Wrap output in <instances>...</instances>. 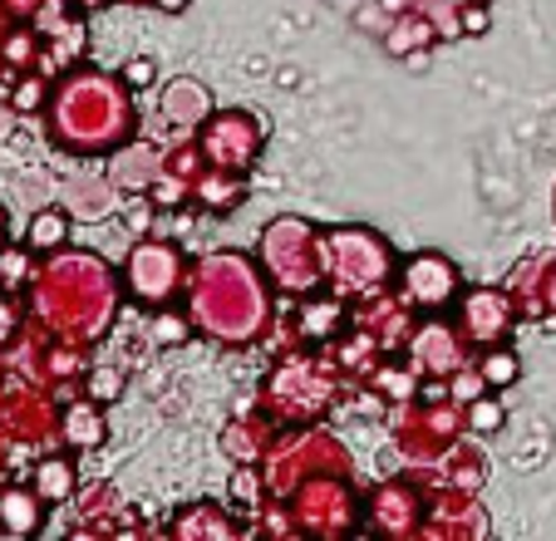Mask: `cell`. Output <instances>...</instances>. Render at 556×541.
Instances as JSON below:
<instances>
[{
    "label": "cell",
    "mask_w": 556,
    "mask_h": 541,
    "mask_svg": "<svg viewBox=\"0 0 556 541\" xmlns=\"http://www.w3.org/2000/svg\"><path fill=\"white\" fill-rule=\"evenodd\" d=\"M45 124H50V138L64 153L104 158L114 148H124L138 128L134 89H128L124 74L94 70V64L64 70L50 89Z\"/></svg>",
    "instance_id": "6da1fadb"
},
{
    "label": "cell",
    "mask_w": 556,
    "mask_h": 541,
    "mask_svg": "<svg viewBox=\"0 0 556 541\" xmlns=\"http://www.w3.org/2000/svg\"><path fill=\"white\" fill-rule=\"evenodd\" d=\"M118 311V276L94 251H54L30 276V315L54 340L94 344Z\"/></svg>",
    "instance_id": "7a4b0ae2"
},
{
    "label": "cell",
    "mask_w": 556,
    "mask_h": 541,
    "mask_svg": "<svg viewBox=\"0 0 556 541\" xmlns=\"http://www.w3.org/2000/svg\"><path fill=\"white\" fill-rule=\"evenodd\" d=\"M188 315L217 344H256L271 325V276L242 251H212L188 270Z\"/></svg>",
    "instance_id": "3957f363"
},
{
    "label": "cell",
    "mask_w": 556,
    "mask_h": 541,
    "mask_svg": "<svg viewBox=\"0 0 556 541\" xmlns=\"http://www.w3.org/2000/svg\"><path fill=\"white\" fill-rule=\"evenodd\" d=\"M340 369L336 360H315V354H291V360H281V365L266 375L262 385V408L271 418H281V424L301 428V424H320V418L330 414V404H336L340 394Z\"/></svg>",
    "instance_id": "277c9868"
},
{
    "label": "cell",
    "mask_w": 556,
    "mask_h": 541,
    "mask_svg": "<svg viewBox=\"0 0 556 541\" xmlns=\"http://www.w3.org/2000/svg\"><path fill=\"white\" fill-rule=\"evenodd\" d=\"M256 261H262L276 291L315 295V286H326V231H315L301 217H276L262 231Z\"/></svg>",
    "instance_id": "5b68a950"
},
{
    "label": "cell",
    "mask_w": 556,
    "mask_h": 541,
    "mask_svg": "<svg viewBox=\"0 0 556 541\" xmlns=\"http://www.w3.org/2000/svg\"><path fill=\"white\" fill-rule=\"evenodd\" d=\"M394 281V251L369 227H326V286L340 301H365Z\"/></svg>",
    "instance_id": "8992f818"
},
{
    "label": "cell",
    "mask_w": 556,
    "mask_h": 541,
    "mask_svg": "<svg viewBox=\"0 0 556 541\" xmlns=\"http://www.w3.org/2000/svg\"><path fill=\"white\" fill-rule=\"evenodd\" d=\"M350 473H315L301 488L291 492V517H295V537L315 531V537H345V531L365 527V502L350 488Z\"/></svg>",
    "instance_id": "52a82bcc"
},
{
    "label": "cell",
    "mask_w": 556,
    "mask_h": 541,
    "mask_svg": "<svg viewBox=\"0 0 556 541\" xmlns=\"http://www.w3.org/2000/svg\"><path fill=\"white\" fill-rule=\"evenodd\" d=\"M178 291H188V261L173 241L163 237H143L134 241L124 261V295L143 311H163L178 301Z\"/></svg>",
    "instance_id": "ba28073f"
},
{
    "label": "cell",
    "mask_w": 556,
    "mask_h": 541,
    "mask_svg": "<svg viewBox=\"0 0 556 541\" xmlns=\"http://www.w3.org/2000/svg\"><path fill=\"white\" fill-rule=\"evenodd\" d=\"M522 320L517 315V301L507 286H472L453 301V325L468 340V350H493V344L513 340V325Z\"/></svg>",
    "instance_id": "9c48e42d"
},
{
    "label": "cell",
    "mask_w": 556,
    "mask_h": 541,
    "mask_svg": "<svg viewBox=\"0 0 556 541\" xmlns=\"http://www.w3.org/2000/svg\"><path fill=\"white\" fill-rule=\"evenodd\" d=\"M198 148L207 167H231V173H252L262 158V124L247 109H217L207 124L198 128Z\"/></svg>",
    "instance_id": "30bf717a"
},
{
    "label": "cell",
    "mask_w": 556,
    "mask_h": 541,
    "mask_svg": "<svg viewBox=\"0 0 556 541\" xmlns=\"http://www.w3.org/2000/svg\"><path fill=\"white\" fill-rule=\"evenodd\" d=\"M400 295L419 315H439L463 295V276L448 256H439V251H419V256H409L400 266Z\"/></svg>",
    "instance_id": "8fae6325"
},
{
    "label": "cell",
    "mask_w": 556,
    "mask_h": 541,
    "mask_svg": "<svg viewBox=\"0 0 556 541\" xmlns=\"http://www.w3.org/2000/svg\"><path fill=\"white\" fill-rule=\"evenodd\" d=\"M404 354H409V365L419 369L424 379H448V375H458L463 365H472L468 340L458 335V325L443 320V311L414 325V335H409V344H404Z\"/></svg>",
    "instance_id": "7c38bea8"
},
{
    "label": "cell",
    "mask_w": 556,
    "mask_h": 541,
    "mask_svg": "<svg viewBox=\"0 0 556 541\" xmlns=\"http://www.w3.org/2000/svg\"><path fill=\"white\" fill-rule=\"evenodd\" d=\"M429 517V492L414 488L409 478H394L365 502V527L379 537H424Z\"/></svg>",
    "instance_id": "4fadbf2b"
},
{
    "label": "cell",
    "mask_w": 556,
    "mask_h": 541,
    "mask_svg": "<svg viewBox=\"0 0 556 541\" xmlns=\"http://www.w3.org/2000/svg\"><path fill=\"white\" fill-rule=\"evenodd\" d=\"M493 531L483 502L463 488H433L429 498V517H424V537H443V541H478Z\"/></svg>",
    "instance_id": "5bb4252c"
},
{
    "label": "cell",
    "mask_w": 556,
    "mask_h": 541,
    "mask_svg": "<svg viewBox=\"0 0 556 541\" xmlns=\"http://www.w3.org/2000/svg\"><path fill=\"white\" fill-rule=\"evenodd\" d=\"M157 109H163V124H168L178 138H192L212 114H217V109H212L207 84H198V79L163 84V104H157Z\"/></svg>",
    "instance_id": "9a60e30c"
},
{
    "label": "cell",
    "mask_w": 556,
    "mask_h": 541,
    "mask_svg": "<svg viewBox=\"0 0 556 541\" xmlns=\"http://www.w3.org/2000/svg\"><path fill=\"white\" fill-rule=\"evenodd\" d=\"M168 153L148 138H128L124 148H114V163H109V177L118 183V192H153L157 173H163Z\"/></svg>",
    "instance_id": "2e32d148"
},
{
    "label": "cell",
    "mask_w": 556,
    "mask_h": 541,
    "mask_svg": "<svg viewBox=\"0 0 556 541\" xmlns=\"http://www.w3.org/2000/svg\"><path fill=\"white\" fill-rule=\"evenodd\" d=\"M109 438V418H104V404L99 399H70V404L60 408V443L74 448V453H94V448H104Z\"/></svg>",
    "instance_id": "e0dca14e"
},
{
    "label": "cell",
    "mask_w": 556,
    "mask_h": 541,
    "mask_svg": "<svg viewBox=\"0 0 556 541\" xmlns=\"http://www.w3.org/2000/svg\"><path fill=\"white\" fill-rule=\"evenodd\" d=\"M429 478H433V488H463V492H478L488 482V458L478 453L472 443H453L443 458H433L429 463Z\"/></svg>",
    "instance_id": "ac0fdd59"
},
{
    "label": "cell",
    "mask_w": 556,
    "mask_h": 541,
    "mask_svg": "<svg viewBox=\"0 0 556 541\" xmlns=\"http://www.w3.org/2000/svg\"><path fill=\"white\" fill-rule=\"evenodd\" d=\"M50 517V502L35 488H0V531L5 537H35Z\"/></svg>",
    "instance_id": "d6986e66"
},
{
    "label": "cell",
    "mask_w": 556,
    "mask_h": 541,
    "mask_svg": "<svg viewBox=\"0 0 556 541\" xmlns=\"http://www.w3.org/2000/svg\"><path fill=\"white\" fill-rule=\"evenodd\" d=\"M552 256H532L522 270H513L507 276V291H513L517 301V315H527V320H542L546 315V286H552Z\"/></svg>",
    "instance_id": "ffe728a7"
},
{
    "label": "cell",
    "mask_w": 556,
    "mask_h": 541,
    "mask_svg": "<svg viewBox=\"0 0 556 541\" xmlns=\"http://www.w3.org/2000/svg\"><path fill=\"white\" fill-rule=\"evenodd\" d=\"M350 320L345 301L340 295H330V301H301V311H295V340L301 344H330L340 335V325Z\"/></svg>",
    "instance_id": "44dd1931"
},
{
    "label": "cell",
    "mask_w": 556,
    "mask_h": 541,
    "mask_svg": "<svg viewBox=\"0 0 556 541\" xmlns=\"http://www.w3.org/2000/svg\"><path fill=\"white\" fill-rule=\"evenodd\" d=\"M192 202L207 212H231L247 202V173H231V167H207V173H198V183H192Z\"/></svg>",
    "instance_id": "7402d4cb"
},
{
    "label": "cell",
    "mask_w": 556,
    "mask_h": 541,
    "mask_svg": "<svg viewBox=\"0 0 556 541\" xmlns=\"http://www.w3.org/2000/svg\"><path fill=\"white\" fill-rule=\"evenodd\" d=\"M369 394L379 399V404H409V399H419V389H424V375L414 365H400V360H379L375 369H369Z\"/></svg>",
    "instance_id": "603a6c76"
},
{
    "label": "cell",
    "mask_w": 556,
    "mask_h": 541,
    "mask_svg": "<svg viewBox=\"0 0 556 541\" xmlns=\"http://www.w3.org/2000/svg\"><path fill=\"white\" fill-rule=\"evenodd\" d=\"M271 443H276V418L271 414L237 418V424H227V433H222V448H227L237 463H262Z\"/></svg>",
    "instance_id": "cb8c5ba5"
},
{
    "label": "cell",
    "mask_w": 556,
    "mask_h": 541,
    "mask_svg": "<svg viewBox=\"0 0 556 541\" xmlns=\"http://www.w3.org/2000/svg\"><path fill=\"white\" fill-rule=\"evenodd\" d=\"M30 488L40 492L50 507H64V502L79 498V468H74V458H64V453H50V458L35 463Z\"/></svg>",
    "instance_id": "d4e9b609"
},
{
    "label": "cell",
    "mask_w": 556,
    "mask_h": 541,
    "mask_svg": "<svg viewBox=\"0 0 556 541\" xmlns=\"http://www.w3.org/2000/svg\"><path fill=\"white\" fill-rule=\"evenodd\" d=\"M237 527L242 521L231 517L227 507H217V502H198V507H182L178 517H173V537H182V541H192V537H217V541H227V537H237Z\"/></svg>",
    "instance_id": "484cf974"
},
{
    "label": "cell",
    "mask_w": 556,
    "mask_h": 541,
    "mask_svg": "<svg viewBox=\"0 0 556 541\" xmlns=\"http://www.w3.org/2000/svg\"><path fill=\"white\" fill-rule=\"evenodd\" d=\"M70 241V207H35L25 222V247L35 256H54Z\"/></svg>",
    "instance_id": "4316f807"
},
{
    "label": "cell",
    "mask_w": 556,
    "mask_h": 541,
    "mask_svg": "<svg viewBox=\"0 0 556 541\" xmlns=\"http://www.w3.org/2000/svg\"><path fill=\"white\" fill-rule=\"evenodd\" d=\"M118 202V183L114 177H89L79 188H70V212L79 217H109V207Z\"/></svg>",
    "instance_id": "83f0119b"
},
{
    "label": "cell",
    "mask_w": 556,
    "mask_h": 541,
    "mask_svg": "<svg viewBox=\"0 0 556 541\" xmlns=\"http://www.w3.org/2000/svg\"><path fill=\"white\" fill-rule=\"evenodd\" d=\"M463 424H468V433H478V438L503 433V428H507V408H503V399H497V389H488V394L472 399V404L463 408Z\"/></svg>",
    "instance_id": "f1b7e54d"
},
{
    "label": "cell",
    "mask_w": 556,
    "mask_h": 541,
    "mask_svg": "<svg viewBox=\"0 0 556 541\" xmlns=\"http://www.w3.org/2000/svg\"><path fill=\"white\" fill-rule=\"evenodd\" d=\"M478 375L488 379V389H513L522 379V360L507 344H493V350H478Z\"/></svg>",
    "instance_id": "f546056e"
},
{
    "label": "cell",
    "mask_w": 556,
    "mask_h": 541,
    "mask_svg": "<svg viewBox=\"0 0 556 541\" xmlns=\"http://www.w3.org/2000/svg\"><path fill=\"white\" fill-rule=\"evenodd\" d=\"M192 315L188 311H173V305H163V311H153V325H148V344H188L192 340Z\"/></svg>",
    "instance_id": "4dcf8cb0"
},
{
    "label": "cell",
    "mask_w": 556,
    "mask_h": 541,
    "mask_svg": "<svg viewBox=\"0 0 556 541\" xmlns=\"http://www.w3.org/2000/svg\"><path fill=\"white\" fill-rule=\"evenodd\" d=\"M231 502L252 517L256 507L266 502V473L262 463H237V473H231Z\"/></svg>",
    "instance_id": "1f68e13d"
},
{
    "label": "cell",
    "mask_w": 556,
    "mask_h": 541,
    "mask_svg": "<svg viewBox=\"0 0 556 541\" xmlns=\"http://www.w3.org/2000/svg\"><path fill=\"white\" fill-rule=\"evenodd\" d=\"M35 251L30 247H0V291H30V276H35Z\"/></svg>",
    "instance_id": "d6a6232c"
},
{
    "label": "cell",
    "mask_w": 556,
    "mask_h": 541,
    "mask_svg": "<svg viewBox=\"0 0 556 541\" xmlns=\"http://www.w3.org/2000/svg\"><path fill=\"white\" fill-rule=\"evenodd\" d=\"M50 89H54V84L45 79L40 70H25L21 79H15V89H11V104L21 109V114H35V109L50 104Z\"/></svg>",
    "instance_id": "836d02e7"
},
{
    "label": "cell",
    "mask_w": 556,
    "mask_h": 541,
    "mask_svg": "<svg viewBox=\"0 0 556 541\" xmlns=\"http://www.w3.org/2000/svg\"><path fill=\"white\" fill-rule=\"evenodd\" d=\"M192 183H198V177H182L163 163V173H157V183H153V202L157 207H168V212L182 207V202H192Z\"/></svg>",
    "instance_id": "e575fe53"
},
{
    "label": "cell",
    "mask_w": 556,
    "mask_h": 541,
    "mask_svg": "<svg viewBox=\"0 0 556 541\" xmlns=\"http://www.w3.org/2000/svg\"><path fill=\"white\" fill-rule=\"evenodd\" d=\"M433 35H439V30H433L429 21H419V15H404V21L389 30V50H394V54H414L419 45H429Z\"/></svg>",
    "instance_id": "d590c367"
},
{
    "label": "cell",
    "mask_w": 556,
    "mask_h": 541,
    "mask_svg": "<svg viewBox=\"0 0 556 541\" xmlns=\"http://www.w3.org/2000/svg\"><path fill=\"white\" fill-rule=\"evenodd\" d=\"M85 394L99 399V404H114V399L124 394V369L118 365H94L85 375Z\"/></svg>",
    "instance_id": "8d00e7d4"
},
{
    "label": "cell",
    "mask_w": 556,
    "mask_h": 541,
    "mask_svg": "<svg viewBox=\"0 0 556 541\" xmlns=\"http://www.w3.org/2000/svg\"><path fill=\"white\" fill-rule=\"evenodd\" d=\"M448 394H453V404L458 408H468L478 394H488V379L478 375V365H463L458 375H448Z\"/></svg>",
    "instance_id": "74e56055"
},
{
    "label": "cell",
    "mask_w": 556,
    "mask_h": 541,
    "mask_svg": "<svg viewBox=\"0 0 556 541\" xmlns=\"http://www.w3.org/2000/svg\"><path fill=\"white\" fill-rule=\"evenodd\" d=\"M21 330H25V311H21V301H15L11 291H0V344L21 340Z\"/></svg>",
    "instance_id": "f35d334b"
},
{
    "label": "cell",
    "mask_w": 556,
    "mask_h": 541,
    "mask_svg": "<svg viewBox=\"0 0 556 541\" xmlns=\"http://www.w3.org/2000/svg\"><path fill=\"white\" fill-rule=\"evenodd\" d=\"M118 74L128 79V89H148V84H157V64H153V60H143V54H138V60H128Z\"/></svg>",
    "instance_id": "ab89813d"
},
{
    "label": "cell",
    "mask_w": 556,
    "mask_h": 541,
    "mask_svg": "<svg viewBox=\"0 0 556 541\" xmlns=\"http://www.w3.org/2000/svg\"><path fill=\"white\" fill-rule=\"evenodd\" d=\"M458 25H463V35H488V30H493L488 5H458Z\"/></svg>",
    "instance_id": "60d3db41"
},
{
    "label": "cell",
    "mask_w": 556,
    "mask_h": 541,
    "mask_svg": "<svg viewBox=\"0 0 556 541\" xmlns=\"http://www.w3.org/2000/svg\"><path fill=\"white\" fill-rule=\"evenodd\" d=\"M15 118H21V109H15L11 99H0V143L15 134Z\"/></svg>",
    "instance_id": "b9f144b4"
},
{
    "label": "cell",
    "mask_w": 556,
    "mask_h": 541,
    "mask_svg": "<svg viewBox=\"0 0 556 541\" xmlns=\"http://www.w3.org/2000/svg\"><path fill=\"white\" fill-rule=\"evenodd\" d=\"M148 5H157L163 15H182V11L192 5V0H148Z\"/></svg>",
    "instance_id": "7bdbcfd3"
},
{
    "label": "cell",
    "mask_w": 556,
    "mask_h": 541,
    "mask_svg": "<svg viewBox=\"0 0 556 541\" xmlns=\"http://www.w3.org/2000/svg\"><path fill=\"white\" fill-rule=\"evenodd\" d=\"M546 315H556V266H552V286H546Z\"/></svg>",
    "instance_id": "ee69618b"
},
{
    "label": "cell",
    "mask_w": 556,
    "mask_h": 541,
    "mask_svg": "<svg viewBox=\"0 0 556 541\" xmlns=\"http://www.w3.org/2000/svg\"><path fill=\"white\" fill-rule=\"evenodd\" d=\"M79 11H99V5H109V0H74Z\"/></svg>",
    "instance_id": "f6af8a7d"
},
{
    "label": "cell",
    "mask_w": 556,
    "mask_h": 541,
    "mask_svg": "<svg viewBox=\"0 0 556 541\" xmlns=\"http://www.w3.org/2000/svg\"><path fill=\"white\" fill-rule=\"evenodd\" d=\"M5 237H11V222H5V207H0V247H5Z\"/></svg>",
    "instance_id": "bcb514c9"
},
{
    "label": "cell",
    "mask_w": 556,
    "mask_h": 541,
    "mask_svg": "<svg viewBox=\"0 0 556 541\" xmlns=\"http://www.w3.org/2000/svg\"><path fill=\"white\" fill-rule=\"evenodd\" d=\"M458 5H488V0H458Z\"/></svg>",
    "instance_id": "7dc6e473"
}]
</instances>
